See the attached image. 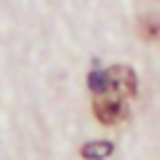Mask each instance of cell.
Wrapping results in <instances>:
<instances>
[{"label": "cell", "instance_id": "3957f363", "mask_svg": "<svg viewBox=\"0 0 160 160\" xmlns=\"http://www.w3.org/2000/svg\"><path fill=\"white\" fill-rule=\"evenodd\" d=\"M80 155L85 160H105L112 155V142L110 140H92V142H85L80 148Z\"/></svg>", "mask_w": 160, "mask_h": 160}, {"label": "cell", "instance_id": "5b68a950", "mask_svg": "<svg viewBox=\"0 0 160 160\" xmlns=\"http://www.w3.org/2000/svg\"><path fill=\"white\" fill-rule=\"evenodd\" d=\"M88 85L95 95H105L108 92V72L105 70H92L88 75Z\"/></svg>", "mask_w": 160, "mask_h": 160}, {"label": "cell", "instance_id": "277c9868", "mask_svg": "<svg viewBox=\"0 0 160 160\" xmlns=\"http://www.w3.org/2000/svg\"><path fill=\"white\" fill-rule=\"evenodd\" d=\"M138 32H140L142 40H148V42H158V40H160V20L152 18V15L140 18V22H138Z\"/></svg>", "mask_w": 160, "mask_h": 160}, {"label": "cell", "instance_id": "6da1fadb", "mask_svg": "<svg viewBox=\"0 0 160 160\" xmlns=\"http://www.w3.org/2000/svg\"><path fill=\"white\" fill-rule=\"evenodd\" d=\"M105 72H108V92L105 95L125 100V98H132L138 92V78H135L132 68H128V65H112Z\"/></svg>", "mask_w": 160, "mask_h": 160}, {"label": "cell", "instance_id": "7a4b0ae2", "mask_svg": "<svg viewBox=\"0 0 160 160\" xmlns=\"http://www.w3.org/2000/svg\"><path fill=\"white\" fill-rule=\"evenodd\" d=\"M92 112L95 118L102 122V125H118L128 118V105L120 100V98H112V95H100L92 105Z\"/></svg>", "mask_w": 160, "mask_h": 160}]
</instances>
